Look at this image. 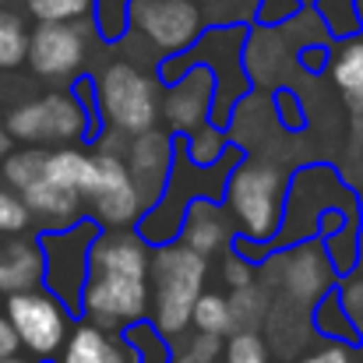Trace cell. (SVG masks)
I'll return each mask as SVG.
<instances>
[{"label":"cell","mask_w":363,"mask_h":363,"mask_svg":"<svg viewBox=\"0 0 363 363\" xmlns=\"http://www.w3.org/2000/svg\"><path fill=\"white\" fill-rule=\"evenodd\" d=\"M148 268L152 254L141 233H96L89 250V275L82 286V311L103 325H134L148 314Z\"/></svg>","instance_id":"6da1fadb"},{"label":"cell","mask_w":363,"mask_h":363,"mask_svg":"<svg viewBox=\"0 0 363 363\" xmlns=\"http://www.w3.org/2000/svg\"><path fill=\"white\" fill-rule=\"evenodd\" d=\"M208 257L184 240H166L155 247L148 268V293L159 335H184L191 325V311L205 293Z\"/></svg>","instance_id":"7a4b0ae2"},{"label":"cell","mask_w":363,"mask_h":363,"mask_svg":"<svg viewBox=\"0 0 363 363\" xmlns=\"http://www.w3.org/2000/svg\"><path fill=\"white\" fill-rule=\"evenodd\" d=\"M0 180L11 184L21 201L28 205L32 219H43L50 230L78 223L82 212V194L71 187L57 184L46 173V152L43 148H25V152H7L0 159Z\"/></svg>","instance_id":"3957f363"},{"label":"cell","mask_w":363,"mask_h":363,"mask_svg":"<svg viewBox=\"0 0 363 363\" xmlns=\"http://www.w3.org/2000/svg\"><path fill=\"white\" fill-rule=\"evenodd\" d=\"M226 198L243 237L254 243L275 240L282 223V180L272 166L240 162L226 180Z\"/></svg>","instance_id":"277c9868"},{"label":"cell","mask_w":363,"mask_h":363,"mask_svg":"<svg viewBox=\"0 0 363 363\" xmlns=\"http://www.w3.org/2000/svg\"><path fill=\"white\" fill-rule=\"evenodd\" d=\"M96 103L103 121L121 134H138L148 130L159 121V96H155V82L148 74H141L134 64H110L99 71V78L92 82Z\"/></svg>","instance_id":"5b68a950"},{"label":"cell","mask_w":363,"mask_h":363,"mask_svg":"<svg viewBox=\"0 0 363 363\" xmlns=\"http://www.w3.org/2000/svg\"><path fill=\"white\" fill-rule=\"evenodd\" d=\"M335 275L339 272H335L325 243L303 240L264 264V279H268L264 289L268 293L279 289L282 293V303H289L293 311H311L332 289Z\"/></svg>","instance_id":"8992f818"},{"label":"cell","mask_w":363,"mask_h":363,"mask_svg":"<svg viewBox=\"0 0 363 363\" xmlns=\"http://www.w3.org/2000/svg\"><path fill=\"white\" fill-rule=\"evenodd\" d=\"M96 223L78 219L71 226L50 230L39 237L43 247V282L53 296L64 300L67 311H82V286L89 275V250L96 240Z\"/></svg>","instance_id":"52a82bcc"},{"label":"cell","mask_w":363,"mask_h":363,"mask_svg":"<svg viewBox=\"0 0 363 363\" xmlns=\"http://www.w3.org/2000/svg\"><path fill=\"white\" fill-rule=\"evenodd\" d=\"M4 314H7L18 342L39 360L57 357L67 332H71V318H67L64 300L53 296L50 289H39V286L4 296Z\"/></svg>","instance_id":"ba28073f"},{"label":"cell","mask_w":363,"mask_h":363,"mask_svg":"<svg viewBox=\"0 0 363 363\" xmlns=\"http://www.w3.org/2000/svg\"><path fill=\"white\" fill-rule=\"evenodd\" d=\"M7 134L28 145H64L85 134V106L74 96L50 92L43 99L18 106L7 117Z\"/></svg>","instance_id":"9c48e42d"},{"label":"cell","mask_w":363,"mask_h":363,"mask_svg":"<svg viewBox=\"0 0 363 363\" xmlns=\"http://www.w3.org/2000/svg\"><path fill=\"white\" fill-rule=\"evenodd\" d=\"M130 28L159 53H184L201 35V11L191 0H130Z\"/></svg>","instance_id":"30bf717a"},{"label":"cell","mask_w":363,"mask_h":363,"mask_svg":"<svg viewBox=\"0 0 363 363\" xmlns=\"http://www.w3.org/2000/svg\"><path fill=\"white\" fill-rule=\"evenodd\" d=\"M85 201H92L96 219L110 230H123V226L138 223L141 212H145V201H141V194L130 180V169H127L123 155H117V152L96 155V184H92Z\"/></svg>","instance_id":"8fae6325"},{"label":"cell","mask_w":363,"mask_h":363,"mask_svg":"<svg viewBox=\"0 0 363 363\" xmlns=\"http://www.w3.org/2000/svg\"><path fill=\"white\" fill-rule=\"evenodd\" d=\"M25 60L39 78H71L85 60V32L74 21H39Z\"/></svg>","instance_id":"7c38bea8"},{"label":"cell","mask_w":363,"mask_h":363,"mask_svg":"<svg viewBox=\"0 0 363 363\" xmlns=\"http://www.w3.org/2000/svg\"><path fill=\"white\" fill-rule=\"evenodd\" d=\"M127 138H130V145H127L123 162H127L130 180H134V187H138V194H141V201L148 208V205L159 201V194L169 184V166H173L177 141L166 130H155V127L138 130V134H127Z\"/></svg>","instance_id":"4fadbf2b"},{"label":"cell","mask_w":363,"mask_h":363,"mask_svg":"<svg viewBox=\"0 0 363 363\" xmlns=\"http://www.w3.org/2000/svg\"><path fill=\"white\" fill-rule=\"evenodd\" d=\"M212 96H216V74H208L205 67H194L169 89V96L162 103V117L173 130L187 134V130L205 123Z\"/></svg>","instance_id":"5bb4252c"},{"label":"cell","mask_w":363,"mask_h":363,"mask_svg":"<svg viewBox=\"0 0 363 363\" xmlns=\"http://www.w3.org/2000/svg\"><path fill=\"white\" fill-rule=\"evenodd\" d=\"M57 363H141L138 360V350L123 346L121 339L110 335V328L89 321V325H78L74 332H67Z\"/></svg>","instance_id":"9a60e30c"},{"label":"cell","mask_w":363,"mask_h":363,"mask_svg":"<svg viewBox=\"0 0 363 363\" xmlns=\"http://www.w3.org/2000/svg\"><path fill=\"white\" fill-rule=\"evenodd\" d=\"M43 286V247L39 240L0 243V296Z\"/></svg>","instance_id":"2e32d148"},{"label":"cell","mask_w":363,"mask_h":363,"mask_svg":"<svg viewBox=\"0 0 363 363\" xmlns=\"http://www.w3.org/2000/svg\"><path fill=\"white\" fill-rule=\"evenodd\" d=\"M184 243H191L194 250H201L205 257L216 254L219 247H226L233 237L230 219L219 212V205L212 198H191L187 212H184Z\"/></svg>","instance_id":"e0dca14e"},{"label":"cell","mask_w":363,"mask_h":363,"mask_svg":"<svg viewBox=\"0 0 363 363\" xmlns=\"http://www.w3.org/2000/svg\"><path fill=\"white\" fill-rule=\"evenodd\" d=\"M46 173L71 187L74 194H82V201L89 198L92 184H96V155L89 152H78V148H57V152H46Z\"/></svg>","instance_id":"ac0fdd59"},{"label":"cell","mask_w":363,"mask_h":363,"mask_svg":"<svg viewBox=\"0 0 363 363\" xmlns=\"http://www.w3.org/2000/svg\"><path fill=\"white\" fill-rule=\"evenodd\" d=\"M191 325L194 332H205V335H216V339H226L237 332V321H233V307H230V296L223 293H201L194 311H191Z\"/></svg>","instance_id":"d6986e66"},{"label":"cell","mask_w":363,"mask_h":363,"mask_svg":"<svg viewBox=\"0 0 363 363\" xmlns=\"http://www.w3.org/2000/svg\"><path fill=\"white\" fill-rule=\"evenodd\" d=\"M332 82L350 99H360L363 96V39H346L342 43V50L332 60Z\"/></svg>","instance_id":"ffe728a7"},{"label":"cell","mask_w":363,"mask_h":363,"mask_svg":"<svg viewBox=\"0 0 363 363\" xmlns=\"http://www.w3.org/2000/svg\"><path fill=\"white\" fill-rule=\"evenodd\" d=\"M230 307H233V321H237V332L243 328H257L261 318L272 311V293L257 282H247V286H237L230 293Z\"/></svg>","instance_id":"44dd1931"},{"label":"cell","mask_w":363,"mask_h":363,"mask_svg":"<svg viewBox=\"0 0 363 363\" xmlns=\"http://www.w3.org/2000/svg\"><path fill=\"white\" fill-rule=\"evenodd\" d=\"M180 145H184V152H187V159H191L194 166H212V162H219V155H223V148H226V134H223L219 127L201 123V127L187 130V138H184Z\"/></svg>","instance_id":"7402d4cb"},{"label":"cell","mask_w":363,"mask_h":363,"mask_svg":"<svg viewBox=\"0 0 363 363\" xmlns=\"http://www.w3.org/2000/svg\"><path fill=\"white\" fill-rule=\"evenodd\" d=\"M28 57V32L18 14L0 11V71L18 67Z\"/></svg>","instance_id":"603a6c76"},{"label":"cell","mask_w":363,"mask_h":363,"mask_svg":"<svg viewBox=\"0 0 363 363\" xmlns=\"http://www.w3.org/2000/svg\"><path fill=\"white\" fill-rule=\"evenodd\" d=\"M32 223H35V219H32L28 205L21 201V194H18L11 184L0 180V237H18V233H25Z\"/></svg>","instance_id":"cb8c5ba5"},{"label":"cell","mask_w":363,"mask_h":363,"mask_svg":"<svg viewBox=\"0 0 363 363\" xmlns=\"http://www.w3.org/2000/svg\"><path fill=\"white\" fill-rule=\"evenodd\" d=\"M314 4H318V18L325 21L332 35H353L360 28L357 0H314Z\"/></svg>","instance_id":"d4e9b609"},{"label":"cell","mask_w":363,"mask_h":363,"mask_svg":"<svg viewBox=\"0 0 363 363\" xmlns=\"http://www.w3.org/2000/svg\"><path fill=\"white\" fill-rule=\"evenodd\" d=\"M92 14L103 39H121L130 28V0H92Z\"/></svg>","instance_id":"484cf974"},{"label":"cell","mask_w":363,"mask_h":363,"mask_svg":"<svg viewBox=\"0 0 363 363\" xmlns=\"http://www.w3.org/2000/svg\"><path fill=\"white\" fill-rule=\"evenodd\" d=\"M35 21H82L92 14V0H28Z\"/></svg>","instance_id":"4316f807"},{"label":"cell","mask_w":363,"mask_h":363,"mask_svg":"<svg viewBox=\"0 0 363 363\" xmlns=\"http://www.w3.org/2000/svg\"><path fill=\"white\" fill-rule=\"evenodd\" d=\"M226 363H268V350H264L261 335L254 328L233 332L230 346H226Z\"/></svg>","instance_id":"83f0119b"},{"label":"cell","mask_w":363,"mask_h":363,"mask_svg":"<svg viewBox=\"0 0 363 363\" xmlns=\"http://www.w3.org/2000/svg\"><path fill=\"white\" fill-rule=\"evenodd\" d=\"M173 363H219V339L205 335V332H194L191 339L180 342Z\"/></svg>","instance_id":"f1b7e54d"},{"label":"cell","mask_w":363,"mask_h":363,"mask_svg":"<svg viewBox=\"0 0 363 363\" xmlns=\"http://www.w3.org/2000/svg\"><path fill=\"white\" fill-rule=\"evenodd\" d=\"M339 300H342V307H346V314H350V321H353L357 335L363 339V264L360 268H350V275H346V282H342Z\"/></svg>","instance_id":"f546056e"},{"label":"cell","mask_w":363,"mask_h":363,"mask_svg":"<svg viewBox=\"0 0 363 363\" xmlns=\"http://www.w3.org/2000/svg\"><path fill=\"white\" fill-rule=\"evenodd\" d=\"M300 11V0H261V21H289Z\"/></svg>","instance_id":"4dcf8cb0"},{"label":"cell","mask_w":363,"mask_h":363,"mask_svg":"<svg viewBox=\"0 0 363 363\" xmlns=\"http://www.w3.org/2000/svg\"><path fill=\"white\" fill-rule=\"evenodd\" d=\"M226 282L237 289V286H247V282H254V264L247 261V257H226Z\"/></svg>","instance_id":"1f68e13d"},{"label":"cell","mask_w":363,"mask_h":363,"mask_svg":"<svg viewBox=\"0 0 363 363\" xmlns=\"http://www.w3.org/2000/svg\"><path fill=\"white\" fill-rule=\"evenodd\" d=\"M300 363H353V353H350V346L332 342V346H325V350H318V353L303 357Z\"/></svg>","instance_id":"d6a6232c"},{"label":"cell","mask_w":363,"mask_h":363,"mask_svg":"<svg viewBox=\"0 0 363 363\" xmlns=\"http://www.w3.org/2000/svg\"><path fill=\"white\" fill-rule=\"evenodd\" d=\"M18 350H21V342H18V335H14L7 314L0 311V360H4V357H14Z\"/></svg>","instance_id":"836d02e7"},{"label":"cell","mask_w":363,"mask_h":363,"mask_svg":"<svg viewBox=\"0 0 363 363\" xmlns=\"http://www.w3.org/2000/svg\"><path fill=\"white\" fill-rule=\"evenodd\" d=\"M7 152H11V134H7V127L0 123V159H4Z\"/></svg>","instance_id":"e575fe53"},{"label":"cell","mask_w":363,"mask_h":363,"mask_svg":"<svg viewBox=\"0 0 363 363\" xmlns=\"http://www.w3.org/2000/svg\"><path fill=\"white\" fill-rule=\"evenodd\" d=\"M0 363H28V360H21V357L14 353V357H4V360H0Z\"/></svg>","instance_id":"d590c367"},{"label":"cell","mask_w":363,"mask_h":363,"mask_svg":"<svg viewBox=\"0 0 363 363\" xmlns=\"http://www.w3.org/2000/svg\"><path fill=\"white\" fill-rule=\"evenodd\" d=\"M353 106H357V110H363V96H360V99H353Z\"/></svg>","instance_id":"8d00e7d4"},{"label":"cell","mask_w":363,"mask_h":363,"mask_svg":"<svg viewBox=\"0 0 363 363\" xmlns=\"http://www.w3.org/2000/svg\"><path fill=\"white\" fill-rule=\"evenodd\" d=\"M357 7H360V21H363V0H357Z\"/></svg>","instance_id":"74e56055"},{"label":"cell","mask_w":363,"mask_h":363,"mask_svg":"<svg viewBox=\"0 0 363 363\" xmlns=\"http://www.w3.org/2000/svg\"><path fill=\"white\" fill-rule=\"evenodd\" d=\"M360 247H363V243H360Z\"/></svg>","instance_id":"f35d334b"}]
</instances>
